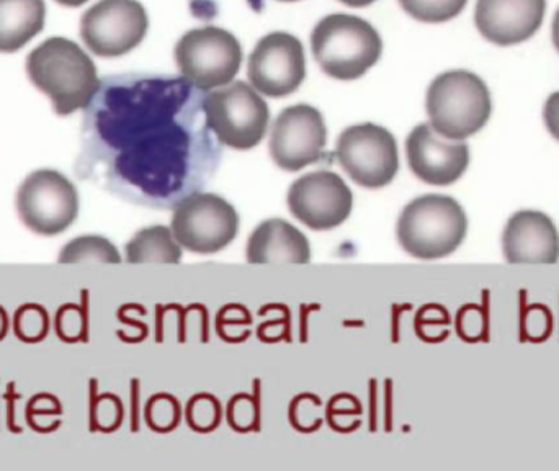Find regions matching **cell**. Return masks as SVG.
<instances>
[{
	"mask_svg": "<svg viewBox=\"0 0 559 471\" xmlns=\"http://www.w3.org/2000/svg\"><path fill=\"white\" fill-rule=\"evenodd\" d=\"M58 262H104L120 263L121 256L115 244L107 237L85 235L69 240L58 256Z\"/></svg>",
	"mask_w": 559,
	"mask_h": 471,
	"instance_id": "obj_21",
	"label": "cell"
},
{
	"mask_svg": "<svg viewBox=\"0 0 559 471\" xmlns=\"http://www.w3.org/2000/svg\"><path fill=\"white\" fill-rule=\"evenodd\" d=\"M127 262L179 263L182 260V247L167 226L156 225L141 229L124 246Z\"/></svg>",
	"mask_w": 559,
	"mask_h": 471,
	"instance_id": "obj_20",
	"label": "cell"
},
{
	"mask_svg": "<svg viewBox=\"0 0 559 471\" xmlns=\"http://www.w3.org/2000/svg\"><path fill=\"white\" fill-rule=\"evenodd\" d=\"M545 13L547 0H478L475 23L489 43L514 46L540 30Z\"/></svg>",
	"mask_w": 559,
	"mask_h": 471,
	"instance_id": "obj_16",
	"label": "cell"
},
{
	"mask_svg": "<svg viewBox=\"0 0 559 471\" xmlns=\"http://www.w3.org/2000/svg\"><path fill=\"white\" fill-rule=\"evenodd\" d=\"M282 2H296V0H282Z\"/></svg>",
	"mask_w": 559,
	"mask_h": 471,
	"instance_id": "obj_27",
	"label": "cell"
},
{
	"mask_svg": "<svg viewBox=\"0 0 559 471\" xmlns=\"http://www.w3.org/2000/svg\"><path fill=\"white\" fill-rule=\"evenodd\" d=\"M509 263H557L559 233L554 220L537 210H521L509 219L502 235Z\"/></svg>",
	"mask_w": 559,
	"mask_h": 471,
	"instance_id": "obj_17",
	"label": "cell"
},
{
	"mask_svg": "<svg viewBox=\"0 0 559 471\" xmlns=\"http://www.w3.org/2000/svg\"><path fill=\"white\" fill-rule=\"evenodd\" d=\"M203 110L219 143L233 150L248 151L261 144L271 123L267 102L242 81L206 94Z\"/></svg>",
	"mask_w": 559,
	"mask_h": 471,
	"instance_id": "obj_6",
	"label": "cell"
},
{
	"mask_svg": "<svg viewBox=\"0 0 559 471\" xmlns=\"http://www.w3.org/2000/svg\"><path fill=\"white\" fill-rule=\"evenodd\" d=\"M248 75L255 91L267 97H286L298 91L306 79L302 43L289 33H269L249 56Z\"/></svg>",
	"mask_w": 559,
	"mask_h": 471,
	"instance_id": "obj_14",
	"label": "cell"
},
{
	"mask_svg": "<svg viewBox=\"0 0 559 471\" xmlns=\"http://www.w3.org/2000/svg\"><path fill=\"white\" fill-rule=\"evenodd\" d=\"M468 233L465 210L449 196L417 197L407 203L397 220L400 246L423 260L442 259L455 252Z\"/></svg>",
	"mask_w": 559,
	"mask_h": 471,
	"instance_id": "obj_4",
	"label": "cell"
},
{
	"mask_svg": "<svg viewBox=\"0 0 559 471\" xmlns=\"http://www.w3.org/2000/svg\"><path fill=\"white\" fill-rule=\"evenodd\" d=\"M26 74L48 95L61 117L85 110L100 89L91 56L68 38L55 36L36 46L26 58Z\"/></svg>",
	"mask_w": 559,
	"mask_h": 471,
	"instance_id": "obj_2",
	"label": "cell"
},
{
	"mask_svg": "<svg viewBox=\"0 0 559 471\" xmlns=\"http://www.w3.org/2000/svg\"><path fill=\"white\" fill-rule=\"evenodd\" d=\"M430 127L452 141L481 131L492 114V98L488 85L475 72L456 69L433 79L426 97Z\"/></svg>",
	"mask_w": 559,
	"mask_h": 471,
	"instance_id": "obj_3",
	"label": "cell"
},
{
	"mask_svg": "<svg viewBox=\"0 0 559 471\" xmlns=\"http://www.w3.org/2000/svg\"><path fill=\"white\" fill-rule=\"evenodd\" d=\"M246 259L251 263H308L311 246L308 237L292 223L272 219L262 222L249 237Z\"/></svg>",
	"mask_w": 559,
	"mask_h": 471,
	"instance_id": "obj_18",
	"label": "cell"
},
{
	"mask_svg": "<svg viewBox=\"0 0 559 471\" xmlns=\"http://www.w3.org/2000/svg\"><path fill=\"white\" fill-rule=\"evenodd\" d=\"M16 212L35 235H61L78 220V189L58 170H35L20 184Z\"/></svg>",
	"mask_w": 559,
	"mask_h": 471,
	"instance_id": "obj_8",
	"label": "cell"
},
{
	"mask_svg": "<svg viewBox=\"0 0 559 471\" xmlns=\"http://www.w3.org/2000/svg\"><path fill=\"white\" fill-rule=\"evenodd\" d=\"M544 120L548 131L559 141V91L548 97L544 108Z\"/></svg>",
	"mask_w": 559,
	"mask_h": 471,
	"instance_id": "obj_23",
	"label": "cell"
},
{
	"mask_svg": "<svg viewBox=\"0 0 559 471\" xmlns=\"http://www.w3.org/2000/svg\"><path fill=\"white\" fill-rule=\"evenodd\" d=\"M551 35H554V43L555 46H557L559 52V9L558 12L555 13L554 28H551Z\"/></svg>",
	"mask_w": 559,
	"mask_h": 471,
	"instance_id": "obj_24",
	"label": "cell"
},
{
	"mask_svg": "<svg viewBox=\"0 0 559 471\" xmlns=\"http://www.w3.org/2000/svg\"><path fill=\"white\" fill-rule=\"evenodd\" d=\"M45 0H0V52H15L45 26Z\"/></svg>",
	"mask_w": 559,
	"mask_h": 471,
	"instance_id": "obj_19",
	"label": "cell"
},
{
	"mask_svg": "<svg viewBox=\"0 0 559 471\" xmlns=\"http://www.w3.org/2000/svg\"><path fill=\"white\" fill-rule=\"evenodd\" d=\"M289 212L314 232L337 228L350 216L354 196L341 176L331 170L306 174L288 190Z\"/></svg>",
	"mask_w": 559,
	"mask_h": 471,
	"instance_id": "obj_12",
	"label": "cell"
},
{
	"mask_svg": "<svg viewBox=\"0 0 559 471\" xmlns=\"http://www.w3.org/2000/svg\"><path fill=\"white\" fill-rule=\"evenodd\" d=\"M180 74L200 91L231 84L242 66V46L233 33L219 26L187 32L176 46Z\"/></svg>",
	"mask_w": 559,
	"mask_h": 471,
	"instance_id": "obj_7",
	"label": "cell"
},
{
	"mask_svg": "<svg viewBox=\"0 0 559 471\" xmlns=\"http://www.w3.org/2000/svg\"><path fill=\"white\" fill-rule=\"evenodd\" d=\"M404 12L424 23H443L455 19L468 0H400Z\"/></svg>",
	"mask_w": 559,
	"mask_h": 471,
	"instance_id": "obj_22",
	"label": "cell"
},
{
	"mask_svg": "<svg viewBox=\"0 0 559 471\" xmlns=\"http://www.w3.org/2000/svg\"><path fill=\"white\" fill-rule=\"evenodd\" d=\"M170 229L182 249L216 254L238 236L239 215L223 197L197 192L174 207Z\"/></svg>",
	"mask_w": 559,
	"mask_h": 471,
	"instance_id": "obj_9",
	"label": "cell"
},
{
	"mask_svg": "<svg viewBox=\"0 0 559 471\" xmlns=\"http://www.w3.org/2000/svg\"><path fill=\"white\" fill-rule=\"evenodd\" d=\"M328 130L318 108L298 104L275 118L271 134V156L280 169L298 173L324 157Z\"/></svg>",
	"mask_w": 559,
	"mask_h": 471,
	"instance_id": "obj_13",
	"label": "cell"
},
{
	"mask_svg": "<svg viewBox=\"0 0 559 471\" xmlns=\"http://www.w3.org/2000/svg\"><path fill=\"white\" fill-rule=\"evenodd\" d=\"M407 163L417 179L430 186H452L469 166L465 141L440 137L430 125H417L406 140Z\"/></svg>",
	"mask_w": 559,
	"mask_h": 471,
	"instance_id": "obj_15",
	"label": "cell"
},
{
	"mask_svg": "<svg viewBox=\"0 0 559 471\" xmlns=\"http://www.w3.org/2000/svg\"><path fill=\"white\" fill-rule=\"evenodd\" d=\"M341 2L348 7H367L373 3L374 0H341Z\"/></svg>",
	"mask_w": 559,
	"mask_h": 471,
	"instance_id": "obj_25",
	"label": "cell"
},
{
	"mask_svg": "<svg viewBox=\"0 0 559 471\" xmlns=\"http://www.w3.org/2000/svg\"><path fill=\"white\" fill-rule=\"evenodd\" d=\"M335 157L348 177L365 189L386 187L400 170L396 138L373 123L355 125L342 131Z\"/></svg>",
	"mask_w": 559,
	"mask_h": 471,
	"instance_id": "obj_10",
	"label": "cell"
},
{
	"mask_svg": "<svg viewBox=\"0 0 559 471\" xmlns=\"http://www.w3.org/2000/svg\"><path fill=\"white\" fill-rule=\"evenodd\" d=\"M56 2L64 7H81L84 5L85 2H88V0H56Z\"/></svg>",
	"mask_w": 559,
	"mask_h": 471,
	"instance_id": "obj_26",
	"label": "cell"
},
{
	"mask_svg": "<svg viewBox=\"0 0 559 471\" xmlns=\"http://www.w3.org/2000/svg\"><path fill=\"white\" fill-rule=\"evenodd\" d=\"M311 49L329 78L355 81L377 64L383 42L367 20L332 13L312 30Z\"/></svg>",
	"mask_w": 559,
	"mask_h": 471,
	"instance_id": "obj_5",
	"label": "cell"
},
{
	"mask_svg": "<svg viewBox=\"0 0 559 471\" xmlns=\"http://www.w3.org/2000/svg\"><path fill=\"white\" fill-rule=\"evenodd\" d=\"M150 28L138 0H98L81 19L85 46L102 58H118L140 46Z\"/></svg>",
	"mask_w": 559,
	"mask_h": 471,
	"instance_id": "obj_11",
	"label": "cell"
},
{
	"mask_svg": "<svg viewBox=\"0 0 559 471\" xmlns=\"http://www.w3.org/2000/svg\"><path fill=\"white\" fill-rule=\"evenodd\" d=\"M203 98L182 75L105 79L85 108L75 173L146 209L170 210L202 192L223 157Z\"/></svg>",
	"mask_w": 559,
	"mask_h": 471,
	"instance_id": "obj_1",
	"label": "cell"
}]
</instances>
